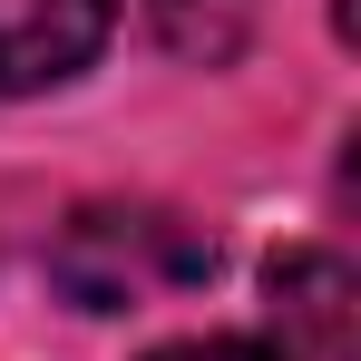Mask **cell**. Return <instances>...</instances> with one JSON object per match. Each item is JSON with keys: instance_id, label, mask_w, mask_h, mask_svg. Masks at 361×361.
I'll use <instances>...</instances> for the list:
<instances>
[{"instance_id": "obj_1", "label": "cell", "mask_w": 361, "mask_h": 361, "mask_svg": "<svg viewBox=\"0 0 361 361\" xmlns=\"http://www.w3.org/2000/svg\"><path fill=\"white\" fill-rule=\"evenodd\" d=\"M195 274H215V244L185 235L176 215H157V205H88L59 235V283L88 312H127L147 293L195 283Z\"/></svg>"}, {"instance_id": "obj_2", "label": "cell", "mask_w": 361, "mask_h": 361, "mask_svg": "<svg viewBox=\"0 0 361 361\" xmlns=\"http://www.w3.org/2000/svg\"><path fill=\"white\" fill-rule=\"evenodd\" d=\"M118 0H0V98L59 88L108 49Z\"/></svg>"}, {"instance_id": "obj_3", "label": "cell", "mask_w": 361, "mask_h": 361, "mask_svg": "<svg viewBox=\"0 0 361 361\" xmlns=\"http://www.w3.org/2000/svg\"><path fill=\"white\" fill-rule=\"evenodd\" d=\"M264 293H274V322H283V361H352V342H361V283H352L342 254H322V244L274 254Z\"/></svg>"}, {"instance_id": "obj_4", "label": "cell", "mask_w": 361, "mask_h": 361, "mask_svg": "<svg viewBox=\"0 0 361 361\" xmlns=\"http://www.w3.org/2000/svg\"><path fill=\"white\" fill-rule=\"evenodd\" d=\"M147 10H157V39L195 68H225L264 20V0H147Z\"/></svg>"}, {"instance_id": "obj_5", "label": "cell", "mask_w": 361, "mask_h": 361, "mask_svg": "<svg viewBox=\"0 0 361 361\" xmlns=\"http://www.w3.org/2000/svg\"><path fill=\"white\" fill-rule=\"evenodd\" d=\"M147 361H274L264 342H166V352H147Z\"/></svg>"}]
</instances>
